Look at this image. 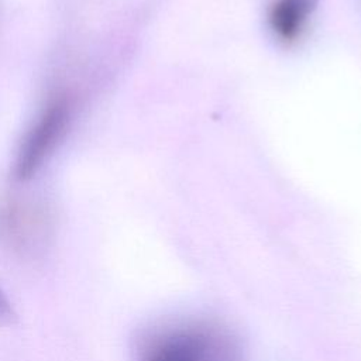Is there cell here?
Returning <instances> with one entry per match:
<instances>
[{"label":"cell","mask_w":361,"mask_h":361,"mask_svg":"<svg viewBox=\"0 0 361 361\" xmlns=\"http://www.w3.org/2000/svg\"><path fill=\"white\" fill-rule=\"evenodd\" d=\"M135 361H245L235 340L219 326L178 322L145 333Z\"/></svg>","instance_id":"obj_1"},{"label":"cell","mask_w":361,"mask_h":361,"mask_svg":"<svg viewBox=\"0 0 361 361\" xmlns=\"http://www.w3.org/2000/svg\"><path fill=\"white\" fill-rule=\"evenodd\" d=\"M66 118L68 106L62 100H55L44 110L18 148L13 169L18 182L30 180L39 171L63 131Z\"/></svg>","instance_id":"obj_2"},{"label":"cell","mask_w":361,"mask_h":361,"mask_svg":"<svg viewBox=\"0 0 361 361\" xmlns=\"http://www.w3.org/2000/svg\"><path fill=\"white\" fill-rule=\"evenodd\" d=\"M317 0H275L269 10V27L283 42L296 41L306 28Z\"/></svg>","instance_id":"obj_3"},{"label":"cell","mask_w":361,"mask_h":361,"mask_svg":"<svg viewBox=\"0 0 361 361\" xmlns=\"http://www.w3.org/2000/svg\"><path fill=\"white\" fill-rule=\"evenodd\" d=\"M14 312L11 307V303L6 298L4 292L0 289V326H7L14 319Z\"/></svg>","instance_id":"obj_4"}]
</instances>
